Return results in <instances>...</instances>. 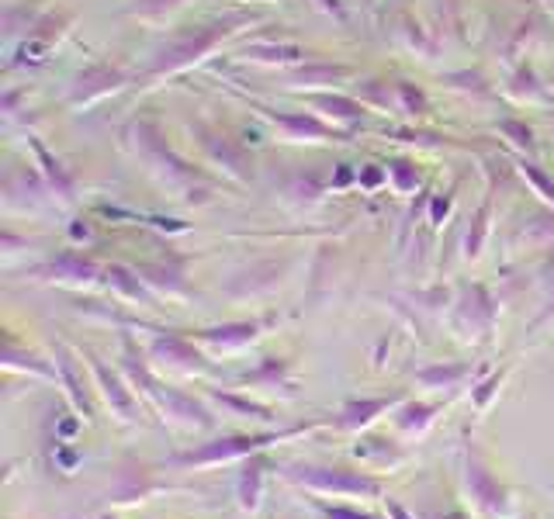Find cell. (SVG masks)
Here are the masks:
<instances>
[{"instance_id":"obj_1","label":"cell","mask_w":554,"mask_h":519,"mask_svg":"<svg viewBox=\"0 0 554 519\" xmlns=\"http://www.w3.org/2000/svg\"><path fill=\"white\" fill-rule=\"evenodd\" d=\"M281 475L291 485L305 488L316 495H350V499H385V481L354 468H333V464H312L295 461L284 464Z\"/></svg>"},{"instance_id":"obj_2","label":"cell","mask_w":554,"mask_h":519,"mask_svg":"<svg viewBox=\"0 0 554 519\" xmlns=\"http://www.w3.org/2000/svg\"><path fill=\"white\" fill-rule=\"evenodd\" d=\"M309 426H298V430H267V433H232L219 436L212 443H201L198 450H187V454L170 457V464H181V468H212V464H229V461H246V457L260 454V450L274 447V443L288 440L295 433H305Z\"/></svg>"},{"instance_id":"obj_3","label":"cell","mask_w":554,"mask_h":519,"mask_svg":"<svg viewBox=\"0 0 554 519\" xmlns=\"http://www.w3.org/2000/svg\"><path fill=\"white\" fill-rule=\"evenodd\" d=\"M239 21H246L243 14H239V18L215 21V25H208V28H198L194 35H177L167 49H160V56H156V63H153V77H160V73H174V70H181V66L194 63V59H201L215 42L226 39V35L232 32V25H239Z\"/></svg>"},{"instance_id":"obj_4","label":"cell","mask_w":554,"mask_h":519,"mask_svg":"<svg viewBox=\"0 0 554 519\" xmlns=\"http://www.w3.org/2000/svg\"><path fill=\"white\" fill-rule=\"evenodd\" d=\"M464 485H468L471 502L485 516L499 519L509 513V488L496 478V471L489 468V461L475 447H468V454H464Z\"/></svg>"},{"instance_id":"obj_5","label":"cell","mask_w":554,"mask_h":519,"mask_svg":"<svg viewBox=\"0 0 554 519\" xmlns=\"http://www.w3.org/2000/svg\"><path fill=\"white\" fill-rule=\"evenodd\" d=\"M87 364H91L94 381L101 385V395H104V402L111 405V412H115L122 423H136V419H139V402H136V395L125 388V381L118 378L115 371H108V364H104L101 357H94L91 350H87Z\"/></svg>"},{"instance_id":"obj_6","label":"cell","mask_w":554,"mask_h":519,"mask_svg":"<svg viewBox=\"0 0 554 519\" xmlns=\"http://www.w3.org/2000/svg\"><path fill=\"white\" fill-rule=\"evenodd\" d=\"M402 398L399 395H381V398H354V402H347L340 409V416L329 419V426H336V430H364V426H371L374 419L381 416V412L395 409Z\"/></svg>"},{"instance_id":"obj_7","label":"cell","mask_w":554,"mask_h":519,"mask_svg":"<svg viewBox=\"0 0 554 519\" xmlns=\"http://www.w3.org/2000/svg\"><path fill=\"white\" fill-rule=\"evenodd\" d=\"M52 357H56V374H59V381L66 385V395H70V402L77 405L80 412H87V419H94L91 395H87L84 364H80V360L73 357V353L66 350V346H56V350H52Z\"/></svg>"},{"instance_id":"obj_8","label":"cell","mask_w":554,"mask_h":519,"mask_svg":"<svg viewBox=\"0 0 554 519\" xmlns=\"http://www.w3.org/2000/svg\"><path fill=\"white\" fill-rule=\"evenodd\" d=\"M264 450L253 457H246L243 468H239V478H236V499L246 513L260 506V492H264Z\"/></svg>"},{"instance_id":"obj_9","label":"cell","mask_w":554,"mask_h":519,"mask_svg":"<svg viewBox=\"0 0 554 519\" xmlns=\"http://www.w3.org/2000/svg\"><path fill=\"white\" fill-rule=\"evenodd\" d=\"M264 115L281 125L291 139H343V132L336 125H326L312 115H281V111H264Z\"/></svg>"},{"instance_id":"obj_10","label":"cell","mask_w":554,"mask_h":519,"mask_svg":"<svg viewBox=\"0 0 554 519\" xmlns=\"http://www.w3.org/2000/svg\"><path fill=\"white\" fill-rule=\"evenodd\" d=\"M153 357L163 360V364H174L181 367V371H205V357H201L198 350H194L191 340H184V336H167V340H156L153 343Z\"/></svg>"},{"instance_id":"obj_11","label":"cell","mask_w":554,"mask_h":519,"mask_svg":"<svg viewBox=\"0 0 554 519\" xmlns=\"http://www.w3.org/2000/svg\"><path fill=\"white\" fill-rule=\"evenodd\" d=\"M122 80H125L122 73L111 70V66H91V70L77 77V87H73V104L94 101V97H101V94H111V90L122 87Z\"/></svg>"},{"instance_id":"obj_12","label":"cell","mask_w":554,"mask_h":519,"mask_svg":"<svg viewBox=\"0 0 554 519\" xmlns=\"http://www.w3.org/2000/svg\"><path fill=\"white\" fill-rule=\"evenodd\" d=\"M260 336V322H229V326H219V329H201L198 340L201 343H212V346H246Z\"/></svg>"},{"instance_id":"obj_13","label":"cell","mask_w":554,"mask_h":519,"mask_svg":"<svg viewBox=\"0 0 554 519\" xmlns=\"http://www.w3.org/2000/svg\"><path fill=\"white\" fill-rule=\"evenodd\" d=\"M49 270L59 277V281H73V284H91L97 277V263L80 257V253H63V257L52 260Z\"/></svg>"},{"instance_id":"obj_14","label":"cell","mask_w":554,"mask_h":519,"mask_svg":"<svg viewBox=\"0 0 554 519\" xmlns=\"http://www.w3.org/2000/svg\"><path fill=\"white\" fill-rule=\"evenodd\" d=\"M316 108H323V115H329L333 122H361L364 118V104L350 101V97H340V94H319L312 97Z\"/></svg>"},{"instance_id":"obj_15","label":"cell","mask_w":554,"mask_h":519,"mask_svg":"<svg viewBox=\"0 0 554 519\" xmlns=\"http://www.w3.org/2000/svg\"><path fill=\"white\" fill-rule=\"evenodd\" d=\"M28 146H32V149H35V156H39V163H42V170H46L49 184L56 187V191L63 194V198H70V194H73V184H70V177H66V170L59 167V160H52L49 149L42 146L39 139H28Z\"/></svg>"},{"instance_id":"obj_16","label":"cell","mask_w":554,"mask_h":519,"mask_svg":"<svg viewBox=\"0 0 554 519\" xmlns=\"http://www.w3.org/2000/svg\"><path fill=\"white\" fill-rule=\"evenodd\" d=\"M468 374V364H451V367H426V371L416 374L419 385L426 388H454L458 381Z\"/></svg>"},{"instance_id":"obj_17","label":"cell","mask_w":554,"mask_h":519,"mask_svg":"<svg viewBox=\"0 0 554 519\" xmlns=\"http://www.w3.org/2000/svg\"><path fill=\"white\" fill-rule=\"evenodd\" d=\"M212 398L219 405H226V409L239 412V416H250V419H260V423H267L271 419V409L260 402H253V398H239V395H222V391H212Z\"/></svg>"},{"instance_id":"obj_18","label":"cell","mask_w":554,"mask_h":519,"mask_svg":"<svg viewBox=\"0 0 554 519\" xmlns=\"http://www.w3.org/2000/svg\"><path fill=\"white\" fill-rule=\"evenodd\" d=\"M388 177H392V187L399 194L416 191V184H419L416 163H409V160H392V163H388Z\"/></svg>"},{"instance_id":"obj_19","label":"cell","mask_w":554,"mask_h":519,"mask_svg":"<svg viewBox=\"0 0 554 519\" xmlns=\"http://www.w3.org/2000/svg\"><path fill=\"white\" fill-rule=\"evenodd\" d=\"M108 281L115 284L122 295H129V298H136V302H146V288L139 284V277L132 274V270H125V267H108Z\"/></svg>"},{"instance_id":"obj_20","label":"cell","mask_w":554,"mask_h":519,"mask_svg":"<svg viewBox=\"0 0 554 519\" xmlns=\"http://www.w3.org/2000/svg\"><path fill=\"white\" fill-rule=\"evenodd\" d=\"M312 506H316V513L323 519H381L361 506H329V502H323V499H312Z\"/></svg>"},{"instance_id":"obj_21","label":"cell","mask_w":554,"mask_h":519,"mask_svg":"<svg viewBox=\"0 0 554 519\" xmlns=\"http://www.w3.org/2000/svg\"><path fill=\"white\" fill-rule=\"evenodd\" d=\"M284 371H288V364H284V360L267 357L264 367H260V371H253V374H246L243 381H246V385H250V381H264V385L277 388V385H284Z\"/></svg>"},{"instance_id":"obj_22","label":"cell","mask_w":554,"mask_h":519,"mask_svg":"<svg viewBox=\"0 0 554 519\" xmlns=\"http://www.w3.org/2000/svg\"><path fill=\"white\" fill-rule=\"evenodd\" d=\"M433 412H437V405H423V402H416V405H409V409H402V412H399V423L406 426V430H423V426L433 419Z\"/></svg>"},{"instance_id":"obj_23","label":"cell","mask_w":554,"mask_h":519,"mask_svg":"<svg viewBox=\"0 0 554 519\" xmlns=\"http://www.w3.org/2000/svg\"><path fill=\"white\" fill-rule=\"evenodd\" d=\"M503 135H509V142H513V146H520V149H527V153H534V132L527 129V125L523 122H513V118H509V122H503Z\"/></svg>"},{"instance_id":"obj_24","label":"cell","mask_w":554,"mask_h":519,"mask_svg":"<svg viewBox=\"0 0 554 519\" xmlns=\"http://www.w3.org/2000/svg\"><path fill=\"white\" fill-rule=\"evenodd\" d=\"M520 170H523V177H527V180H530V184H534V187H537V191H541V194H544V198H548V201H551V205H554V184H551V180H548V177H544V173H541V170H537V167H534V163H527V160H520Z\"/></svg>"},{"instance_id":"obj_25","label":"cell","mask_w":554,"mask_h":519,"mask_svg":"<svg viewBox=\"0 0 554 519\" xmlns=\"http://www.w3.org/2000/svg\"><path fill=\"white\" fill-rule=\"evenodd\" d=\"M399 101L409 115H426V97L413 84H399Z\"/></svg>"},{"instance_id":"obj_26","label":"cell","mask_w":554,"mask_h":519,"mask_svg":"<svg viewBox=\"0 0 554 519\" xmlns=\"http://www.w3.org/2000/svg\"><path fill=\"white\" fill-rule=\"evenodd\" d=\"M485 215H489V205L478 212L475 218V232H468V243H464V253L468 257H478V250H482V239H485Z\"/></svg>"},{"instance_id":"obj_27","label":"cell","mask_w":554,"mask_h":519,"mask_svg":"<svg viewBox=\"0 0 554 519\" xmlns=\"http://www.w3.org/2000/svg\"><path fill=\"white\" fill-rule=\"evenodd\" d=\"M347 77V70L343 66H316V70H305L302 80H309V84H319V80H326V84H333V80H343Z\"/></svg>"},{"instance_id":"obj_28","label":"cell","mask_w":554,"mask_h":519,"mask_svg":"<svg viewBox=\"0 0 554 519\" xmlns=\"http://www.w3.org/2000/svg\"><path fill=\"white\" fill-rule=\"evenodd\" d=\"M381 502H385V509H388V519H413V513H409V509L402 506V502H395L392 495H385Z\"/></svg>"},{"instance_id":"obj_29","label":"cell","mask_w":554,"mask_h":519,"mask_svg":"<svg viewBox=\"0 0 554 519\" xmlns=\"http://www.w3.org/2000/svg\"><path fill=\"white\" fill-rule=\"evenodd\" d=\"M499 381H503V374H496V378H492V381H485L482 391H475V405H485V402H489V395H492V391H496Z\"/></svg>"},{"instance_id":"obj_30","label":"cell","mask_w":554,"mask_h":519,"mask_svg":"<svg viewBox=\"0 0 554 519\" xmlns=\"http://www.w3.org/2000/svg\"><path fill=\"white\" fill-rule=\"evenodd\" d=\"M447 205H451V198H437V201H433V222H440V215H447Z\"/></svg>"},{"instance_id":"obj_31","label":"cell","mask_w":554,"mask_h":519,"mask_svg":"<svg viewBox=\"0 0 554 519\" xmlns=\"http://www.w3.org/2000/svg\"><path fill=\"white\" fill-rule=\"evenodd\" d=\"M319 4H323L329 14H336V18L343 21V7H340V0H319Z\"/></svg>"},{"instance_id":"obj_32","label":"cell","mask_w":554,"mask_h":519,"mask_svg":"<svg viewBox=\"0 0 554 519\" xmlns=\"http://www.w3.org/2000/svg\"><path fill=\"white\" fill-rule=\"evenodd\" d=\"M551 315H554V298H551V305H548V308H544V312H541V319H537V322H544V319H551Z\"/></svg>"},{"instance_id":"obj_33","label":"cell","mask_w":554,"mask_h":519,"mask_svg":"<svg viewBox=\"0 0 554 519\" xmlns=\"http://www.w3.org/2000/svg\"><path fill=\"white\" fill-rule=\"evenodd\" d=\"M523 519H537V516H523Z\"/></svg>"},{"instance_id":"obj_34","label":"cell","mask_w":554,"mask_h":519,"mask_svg":"<svg viewBox=\"0 0 554 519\" xmlns=\"http://www.w3.org/2000/svg\"><path fill=\"white\" fill-rule=\"evenodd\" d=\"M101 519H115V516H101Z\"/></svg>"},{"instance_id":"obj_35","label":"cell","mask_w":554,"mask_h":519,"mask_svg":"<svg viewBox=\"0 0 554 519\" xmlns=\"http://www.w3.org/2000/svg\"><path fill=\"white\" fill-rule=\"evenodd\" d=\"M551 4H554V0H551Z\"/></svg>"}]
</instances>
